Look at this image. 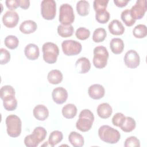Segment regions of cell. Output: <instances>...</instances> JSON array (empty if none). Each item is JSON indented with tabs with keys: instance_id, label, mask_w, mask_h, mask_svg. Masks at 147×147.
<instances>
[{
	"instance_id": "cell-1",
	"label": "cell",
	"mask_w": 147,
	"mask_h": 147,
	"mask_svg": "<svg viewBox=\"0 0 147 147\" xmlns=\"http://www.w3.org/2000/svg\"><path fill=\"white\" fill-rule=\"evenodd\" d=\"M98 136L103 141L111 144L118 142L121 137L118 130L108 125H103L99 128Z\"/></svg>"
},
{
	"instance_id": "cell-2",
	"label": "cell",
	"mask_w": 147,
	"mask_h": 147,
	"mask_svg": "<svg viewBox=\"0 0 147 147\" xmlns=\"http://www.w3.org/2000/svg\"><path fill=\"white\" fill-rule=\"evenodd\" d=\"M94 121V116L92 111L88 109L81 111L79 115V119L76 123V128L83 132L90 130Z\"/></svg>"
},
{
	"instance_id": "cell-3",
	"label": "cell",
	"mask_w": 147,
	"mask_h": 147,
	"mask_svg": "<svg viewBox=\"0 0 147 147\" xmlns=\"http://www.w3.org/2000/svg\"><path fill=\"white\" fill-rule=\"evenodd\" d=\"M47 130L41 126L34 128L31 134L28 135L24 139V144L28 147H36L46 137Z\"/></svg>"
},
{
	"instance_id": "cell-4",
	"label": "cell",
	"mask_w": 147,
	"mask_h": 147,
	"mask_svg": "<svg viewBox=\"0 0 147 147\" xmlns=\"http://www.w3.org/2000/svg\"><path fill=\"white\" fill-rule=\"evenodd\" d=\"M7 134L13 138L18 137L21 133L22 122L20 117L14 114L8 115L6 118Z\"/></svg>"
},
{
	"instance_id": "cell-5",
	"label": "cell",
	"mask_w": 147,
	"mask_h": 147,
	"mask_svg": "<svg viewBox=\"0 0 147 147\" xmlns=\"http://www.w3.org/2000/svg\"><path fill=\"white\" fill-rule=\"evenodd\" d=\"M43 59L48 64L55 63L59 55V49L56 44L51 42H47L42 47Z\"/></svg>"
},
{
	"instance_id": "cell-6",
	"label": "cell",
	"mask_w": 147,
	"mask_h": 147,
	"mask_svg": "<svg viewBox=\"0 0 147 147\" xmlns=\"http://www.w3.org/2000/svg\"><path fill=\"white\" fill-rule=\"evenodd\" d=\"M109 52L106 47L103 46H98L94 49L93 64L96 68H103L105 67L107 63L109 58Z\"/></svg>"
},
{
	"instance_id": "cell-7",
	"label": "cell",
	"mask_w": 147,
	"mask_h": 147,
	"mask_svg": "<svg viewBox=\"0 0 147 147\" xmlns=\"http://www.w3.org/2000/svg\"><path fill=\"white\" fill-rule=\"evenodd\" d=\"M59 20L62 25H71L75 20V15L72 7L68 4H62L59 9Z\"/></svg>"
},
{
	"instance_id": "cell-8",
	"label": "cell",
	"mask_w": 147,
	"mask_h": 147,
	"mask_svg": "<svg viewBox=\"0 0 147 147\" xmlns=\"http://www.w3.org/2000/svg\"><path fill=\"white\" fill-rule=\"evenodd\" d=\"M56 12V3L53 0H44L41 3V13L47 20H53Z\"/></svg>"
},
{
	"instance_id": "cell-9",
	"label": "cell",
	"mask_w": 147,
	"mask_h": 147,
	"mask_svg": "<svg viewBox=\"0 0 147 147\" xmlns=\"http://www.w3.org/2000/svg\"><path fill=\"white\" fill-rule=\"evenodd\" d=\"M63 53L67 56H74L78 55L82 51V44L75 40H67L61 43Z\"/></svg>"
},
{
	"instance_id": "cell-10",
	"label": "cell",
	"mask_w": 147,
	"mask_h": 147,
	"mask_svg": "<svg viewBox=\"0 0 147 147\" xmlns=\"http://www.w3.org/2000/svg\"><path fill=\"white\" fill-rule=\"evenodd\" d=\"M146 9V1L137 0L135 5L132 6L130 10L132 17L136 20L141 19L144 16Z\"/></svg>"
},
{
	"instance_id": "cell-11",
	"label": "cell",
	"mask_w": 147,
	"mask_h": 147,
	"mask_svg": "<svg viewBox=\"0 0 147 147\" xmlns=\"http://www.w3.org/2000/svg\"><path fill=\"white\" fill-rule=\"evenodd\" d=\"M124 63L125 65L130 68H137L140 63V58L138 53L133 49L128 51L124 57Z\"/></svg>"
},
{
	"instance_id": "cell-12",
	"label": "cell",
	"mask_w": 147,
	"mask_h": 147,
	"mask_svg": "<svg viewBox=\"0 0 147 147\" xmlns=\"http://www.w3.org/2000/svg\"><path fill=\"white\" fill-rule=\"evenodd\" d=\"M19 21V16L17 13L13 10L7 11L2 17L3 25L9 28L15 27Z\"/></svg>"
},
{
	"instance_id": "cell-13",
	"label": "cell",
	"mask_w": 147,
	"mask_h": 147,
	"mask_svg": "<svg viewBox=\"0 0 147 147\" xmlns=\"http://www.w3.org/2000/svg\"><path fill=\"white\" fill-rule=\"evenodd\" d=\"M52 99L57 104H63L66 102L68 98V92L63 87H59L53 89L52 93Z\"/></svg>"
},
{
	"instance_id": "cell-14",
	"label": "cell",
	"mask_w": 147,
	"mask_h": 147,
	"mask_svg": "<svg viewBox=\"0 0 147 147\" xmlns=\"http://www.w3.org/2000/svg\"><path fill=\"white\" fill-rule=\"evenodd\" d=\"M105 90L103 86L99 84H94L90 86L88 89V94L93 99H99L105 95Z\"/></svg>"
},
{
	"instance_id": "cell-15",
	"label": "cell",
	"mask_w": 147,
	"mask_h": 147,
	"mask_svg": "<svg viewBox=\"0 0 147 147\" xmlns=\"http://www.w3.org/2000/svg\"><path fill=\"white\" fill-rule=\"evenodd\" d=\"M75 69L76 71L80 74H86L91 69L90 60L85 57L78 59L75 63Z\"/></svg>"
},
{
	"instance_id": "cell-16",
	"label": "cell",
	"mask_w": 147,
	"mask_h": 147,
	"mask_svg": "<svg viewBox=\"0 0 147 147\" xmlns=\"http://www.w3.org/2000/svg\"><path fill=\"white\" fill-rule=\"evenodd\" d=\"M24 53L26 58L30 60H36L40 55V51L38 46L34 44H28L25 49Z\"/></svg>"
},
{
	"instance_id": "cell-17",
	"label": "cell",
	"mask_w": 147,
	"mask_h": 147,
	"mask_svg": "<svg viewBox=\"0 0 147 147\" xmlns=\"http://www.w3.org/2000/svg\"><path fill=\"white\" fill-rule=\"evenodd\" d=\"M34 117L38 121H45L49 116V111L46 106L43 105H38L33 110Z\"/></svg>"
},
{
	"instance_id": "cell-18",
	"label": "cell",
	"mask_w": 147,
	"mask_h": 147,
	"mask_svg": "<svg viewBox=\"0 0 147 147\" xmlns=\"http://www.w3.org/2000/svg\"><path fill=\"white\" fill-rule=\"evenodd\" d=\"M109 32L114 35H121L125 32L123 24L118 20H113L108 25Z\"/></svg>"
},
{
	"instance_id": "cell-19",
	"label": "cell",
	"mask_w": 147,
	"mask_h": 147,
	"mask_svg": "<svg viewBox=\"0 0 147 147\" xmlns=\"http://www.w3.org/2000/svg\"><path fill=\"white\" fill-rule=\"evenodd\" d=\"M96 110L98 116L103 119L109 118L113 113L112 107L107 103H102L99 105Z\"/></svg>"
},
{
	"instance_id": "cell-20",
	"label": "cell",
	"mask_w": 147,
	"mask_h": 147,
	"mask_svg": "<svg viewBox=\"0 0 147 147\" xmlns=\"http://www.w3.org/2000/svg\"><path fill=\"white\" fill-rule=\"evenodd\" d=\"M37 28V24L32 20H26L20 26V30L24 34H30L34 32Z\"/></svg>"
},
{
	"instance_id": "cell-21",
	"label": "cell",
	"mask_w": 147,
	"mask_h": 147,
	"mask_svg": "<svg viewBox=\"0 0 147 147\" xmlns=\"http://www.w3.org/2000/svg\"><path fill=\"white\" fill-rule=\"evenodd\" d=\"M110 47L112 52L115 55L121 53L124 49V42L121 38H112L110 42Z\"/></svg>"
},
{
	"instance_id": "cell-22",
	"label": "cell",
	"mask_w": 147,
	"mask_h": 147,
	"mask_svg": "<svg viewBox=\"0 0 147 147\" xmlns=\"http://www.w3.org/2000/svg\"><path fill=\"white\" fill-rule=\"evenodd\" d=\"M68 140L74 147H82L84 145V140L83 137L76 131H71L68 136Z\"/></svg>"
},
{
	"instance_id": "cell-23",
	"label": "cell",
	"mask_w": 147,
	"mask_h": 147,
	"mask_svg": "<svg viewBox=\"0 0 147 147\" xmlns=\"http://www.w3.org/2000/svg\"><path fill=\"white\" fill-rule=\"evenodd\" d=\"M49 82L52 84H57L61 82L63 76L61 72L58 69H53L49 72L47 76Z\"/></svg>"
},
{
	"instance_id": "cell-24",
	"label": "cell",
	"mask_w": 147,
	"mask_h": 147,
	"mask_svg": "<svg viewBox=\"0 0 147 147\" xmlns=\"http://www.w3.org/2000/svg\"><path fill=\"white\" fill-rule=\"evenodd\" d=\"M76 114L77 108L74 104H67L62 109V114L65 118L72 119L76 116Z\"/></svg>"
},
{
	"instance_id": "cell-25",
	"label": "cell",
	"mask_w": 147,
	"mask_h": 147,
	"mask_svg": "<svg viewBox=\"0 0 147 147\" xmlns=\"http://www.w3.org/2000/svg\"><path fill=\"white\" fill-rule=\"evenodd\" d=\"M76 11L80 16H87L90 12V6L88 1L82 0L78 2L76 4Z\"/></svg>"
},
{
	"instance_id": "cell-26",
	"label": "cell",
	"mask_w": 147,
	"mask_h": 147,
	"mask_svg": "<svg viewBox=\"0 0 147 147\" xmlns=\"http://www.w3.org/2000/svg\"><path fill=\"white\" fill-rule=\"evenodd\" d=\"M74 32V28L72 25L60 24L57 27V33L62 37H71Z\"/></svg>"
},
{
	"instance_id": "cell-27",
	"label": "cell",
	"mask_w": 147,
	"mask_h": 147,
	"mask_svg": "<svg viewBox=\"0 0 147 147\" xmlns=\"http://www.w3.org/2000/svg\"><path fill=\"white\" fill-rule=\"evenodd\" d=\"M63 138V134L59 130H54L49 135L48 142L51 146H54L61 141Z\"/></svg>"
},
{
	"instance_id": "cell-28",
	"label": "cell",
	"mask_w": 147,
	"mask_h": 147,
	"mask_svg": "<svg viewBox=\"0 0 147 147\" xmlns=\"http://www.w3.org/2000/svg\"><path fill=\"white\" fill-rule=\"evenodd\" d=\"M136 126L135 120L130 117H126L123 123L119 127L125 132H130L133 131Z\"/></svg>"
},
{
	"instance_id": "cell-29",
	"label": "cell",
	"mask_w": 147,
	"mask_h": 147,
	"mask_svg": "<svg viewBox=\"0 0 147 147\" xmlns=\"http://www.w3.org/2000/svg\"><path fill=\"white\" fill-rule=\"evenodd\" d=\"M3 100V107L7 111H13L17 107V100L14 96L5 98Z\"/></svg>"
},
{
	"instance_id": "cell-30",
	"label": "cell",
	"mask_w": 147,
	"mask_h": 147,
	"mask_svg": "<svg viewBox=\"0 0 147 147\" xmlns=\"http://www.w3.org/2000/svg\"><path fill=\"white\" fill-rule=\"evenodd\" d=\"M107 36V32L104 28H99L96 29L92 34V40L95 42H102Z\"/></svg>"
},
{
	"instance_id": "cell-31",
	"label": "cell",
	"mask_w": 147,
	"mask_h": 147,
	"mask_svg": "<svg viewBox=\"0 0 147 147\" xmlns=\"http://www.w3.org/2000/svg\"><path fill=\"white\" fill-rule=\"evenodd\" d=\"M133 36L138 38H142L147 35V28L144 24H138L133 30Z\"/></svg>"
},
{
	"instance_id": "cell-32",
	"label": "cell",
	"mask_w": 147,
	"mask_h": 147,
	"mask_svg": "<svg viewBox=\"0 0 147 147\" xmlns=\"http://www.w3.org/2000/svg\"><path fill=\"white\" fill-rule=\"evenodd\" d=\"M121 18L127 26H131L136 22V20L132 17L129 9L123 10L121 13Z\"/></svg>"
},
{
	"instance_id": "cell-33",
	"label": "cell",
	"mask_w": 147,
	"mask_h": 147,
	"mask_svg": "<svg viewBox=\"0 0 147 147\" xmlns=\"http://www.w3.org/2000/svg\"><path fill=\"white\" fill-rule=\"evenodd\" d=\"M4 43L5 46L10 49H14L18 46L19 40L18 38L13 35H9L5 38Z\"/></svg>"
},
{
	"instance_id": "cell-34",
	"label": "cell",
	"mask_w": 147,
	"mask_h": 147,
	"mask_svg": "<svg viewBox=\"0 0 147 147\" xmlns=\"http://www.w3.org/2000/svg\"><path fill=\"white\" fill-rule=\"evenodd\" d=\"M1 92V98L3 100L9 96H12L15 95V90L14 88L9 85L3 86L1 87L0 90Z\"/></svg>"
},
{
	"instance_id": "cell-35",
	"label": "cell",
	"mask_w": 147,
	"mask_h": 147,
	"mask_svg": "<svg viewBox=\"0 0 147 147\" xmlns=\"http://www.w3.org/2000/svg\"><path fill=\"white\" fill-rule=\"evenodd\" d=\"M110 13L106 10L97 11L95 14L96 20L100 24L107 23L110 19Z\"/></svg>"
},
{
	"instance_id": "cell-36",
	"label": "cell",
	"mask_w": 147,
	"mask_h": 147,
	"mask_svg": "<svg viewBox=\"0 0 147 147\" xmlns=\"http://www.w3.org/2000/svg\"><path fill=\"white\" fill-rule=\"evenodd\" d=\"M75 35L78 39L81 40H85L90 37V32L88 29H86L84 27H80L76 30Z\"/></svg>"
},
{
	"instance_id": "cell-37",
	"label": "cell",
	"mask_w": 147,
	"mask_h": 147,
	"mask_svg": "<svg viewBox=\"0 0 147 147\" xmlns=\"http://www.w3.org/2000/svg\"><path fill=\"white\" fill-rule=\"evenodd\" d=\"M108 2L109 0H95L93 6L95 12L106 10Z\"/></svg>"
},
{
	"instance_id": "cell-38",
	"label": "cell",
	"mask_w": 147,
	"mask_h": 147,
	"mask_svg": "<svg viewBox=\"0 0 147 147\" xmlns=\"http://www.w3.org/2000/svg\"><path fill=\"white\" fill-rule=\"evenodd\" d=\"M124 146L125 147H140V142L136 137L130 136L126 139Z\"/></svg>"
},
{
	"instance_id": "cell-39",
	"label": "cell",
	"mask_w": 147,
	"mask_h": 147,
	"mask_svg": "<svg viewBox=\"0 0 147 147\" xmlns=\"http://www.w3.org/2000/svg\"><path fill=\"white\" fill-rule=\"evenodd\" d=\"M126 117L121 113H117L115 114L112 118V123L114 125L120 127L124 122Z\"/></svg>"
},
{
	"instance_id": "cell-40",
	"label": "cell",
	"mask_w": 147,
	"mask_h": 147,
	"mask_svg": "<svg viewBox=\"0 0 147 147\" xmlns=\"http://www.w3.org/2000/svg\"><path fill=\"white\" fill-rule=\"evenodd\" d=\"M1 56H0V63L1 64H5L7 63L10 60V52L4 48H1Z\"/></svg>"
},
{
	"instance_id": "cell-41",
	"label": "cell",
	"mask_w": 147,
	"mask_h": 147,
	"mask_svg": "<svg viewBox=\"0 0 147 147\" xmlns=\"http://www.w3.org/2000/svg\"><path fill=\"white\" fill-rule=\"evenodd\" d=\"M5 3L7 7L11 10H15L19 6L18 0H6Z\"/></svg>"
},
{
	"instance_id": "cell-42",
	"label": "cell",
	"mask_w": 147,
	"mask_h": 147,
	"mask_svg": "<svg viewBox=\"0 0 147 147\" xmlns=\"http://www.w3.org/2000/svg\"><path fill=\"white\" fill-rule=\"evenodd\" d=\"M19 6L22 9H27L30 6V1L29 0H18Z\"/></svg>"
},
{
	"instance_id": "cell-43",
	"label": "cell",
	"mask_w": 147,
	"mask_h": 147,
	"mask_svg": "<svg viewBox=\"0 0 147 147\" xmlns=\"http://www.w3.org/2000/svg\"><path fill=\"white\" fill-rule=\"evenodd\" d=\"M129 0H114V3L115 5L119 7H123L127 4Z\"/></svg>"
}]
</instances>
